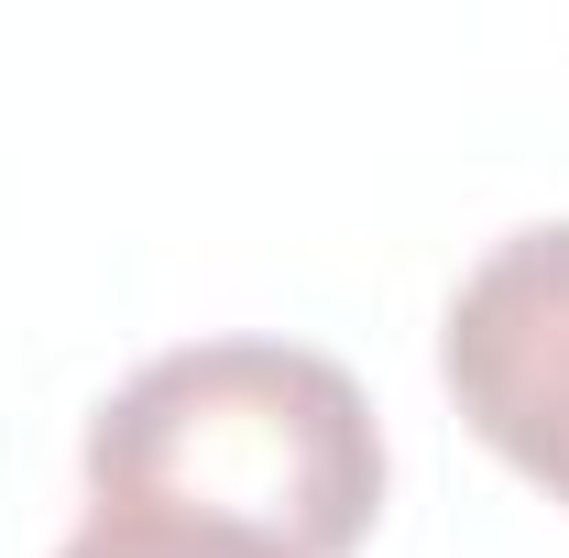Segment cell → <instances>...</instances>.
Instances as JSON below:
<instances>
[{
  "mask_svg": "<svg viewBox=\"0 0 569 558\" xmlns=\"http://www.w3.org/2000/svg\"><path fill=\"white\" fill-rule=\"evenodd\" d=\"M438 383L503 471L569 515V219L515 230L460 275L438 318Z\"/></svg>",
  "mask_w": 569,
  "mask_h": 558,
  "instance_id": "obj_2",
  "label": "cell"
},
{
  "mask_svg": "<svg viewBox=\"0 0 569 558\" xmlns=\"http://www.w3.org/2000/svg\"><path fill=\"white\" fill-rule=\"evenodd\" d=\"M56 558H274V548L219 537V526H176V515H132V504H88V526Z\"/></svg>",
  "mask_w": 569,
  "mask_h": 558,
  "instance_id": "obj_3",
  "label": "cell"
},
{
  "mask_svg": "<svg viewBox=\"0 0 569 558\" xmlns=\"http://www.w3.org/2000/svg\"><path fill=\"white\" fill-rule=\"evenodd\" d=\"M88 504L219 526L274 558H351L383 515V417L307 340L153 350L88 417Z\"/></svg>",
  "mask_w": 569,
  "mask_h": 558,
  "instance_id": "obj_1",
  "label": "cell"
}]
</instances>
